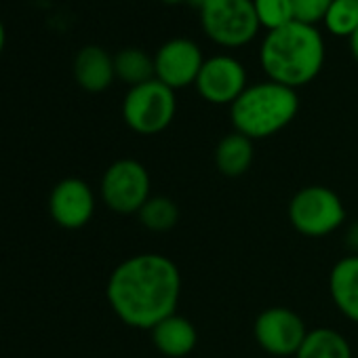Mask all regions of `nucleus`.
Here are the masks:
<instances>
[{"instance_id":"obj_1","label":"nucleus","mask_w":358,"mask_h":358,"mask_svg":"<svg viewBox=\"0 0 358 358\" xmlns=\"http://www.w3.org/2000/svg\"><path fill=\"white\" fill-rule=\"evenodd\" d=\"M106 297L124 324L152 331L158 322L177 314L182 272L160 253L131 255L112 270Z\"/></svg>"},{"instance_id":"obj_2","label":"nucleus","mask_w":358,"mask_h":358,"mask_svg":"<svg viewBox=\"0 0 358 358\" xmlns=\"http://www.w3.org/2000/svg\"><path fill=\"white\" fill-rule=\"evenodd\" d=\"M259 59L272 83L297 89L312 83L322 70L324 43L314 26L291 22L268 32Z\"/></svg>"},{"instance_id":"obj_3","label":"nucleus","mask_w":358,"mask_h":358,"mask_svg":"<svg viewBox=\"0 0 358 358\" xmlns=\"http://www.w3.org/2000/svg\"><path fill=\"white\" fill-rule=\"evenodd\" d=\"M297 110L299 97L295 89L268 80L247 87L230 106V118L234 131L249 139H266L291 124Z\"/></svg>"},{"instance_id":"obj_4","label":"nucleus","mask_w":358,"mask_h":358,"mask_svg":"<svg viewBox=\"0 0 358 358\" xmlns=\"http://www.w3.org/2000/svg\"><path fill=\"white\" fill-rule=\"evenodd\" d=\"M175 110V91L156 78L139 87H131L122 101V118L127 127L139 135L162 133L173 122Z\"/></svg>"},{"instance_id":"obj_5","label":"nucleus","mask_w":358,"mask_h":358,"mask_svg":"<svg viewBox=\"0 0 358 358\" xmlns=\"http://www.w3.org/2000/svg\"><path fill=\"white\" fill-rule=\"evenodd\" d=\"M203 30L222 47H245L259 30L253 0H207L201 9Z\"/></svg>"},{"instance_id":"obj_6","label":"nucleus","mask_w":358,"mask_h":358,"mask_svg":"<svg viewBox=\"0 0 358 358\" xmlns=\"http://www.w3.org/2000/svg\"><path fill=\"white\" fill-rule=\"evenodd\" d=\"M289 222L299 234L320 238L335 232L345 222V209L331 188L308 186L291 199Z\"/></svg>"},{"instance_id":"obj_7","label":"nucleus","mask_w":358,"mask_h":358,"mask_svg":"<svg viewBox=\"0 0 358 358\" xmlns=\"http://www.w3.org/2000/svg\"><path fill=\"white\" fill-rule=\"evenodd\" d=\"M101 199L106 207L116 213H139L150 199L148 169L133 158L112 162L101 177Z\"/></svg>"},{"instance_id":"obj_8","label":"nucleus","mask_w":358,"mask_h":358,"mask_svg":"<svg viewBox=\"0 0 358 358\" xmlns=\"http://www.w3.org/2000/svg\"><path fill=\"white\" fill-rule=\"evenodd\" d=\"M253 333L259 348L266 350L268 354L295 356L308 335V329L297 312L282 306H274L264 310L255 318Z\"/></svg>"},{"instance_id":"obj_9","label":"nucleus","mask_w":358,"mask_h":358,"mask_svg":"<svg viewBox=\"0 0 358 358\" xmlns=\"http://www.w3.org/2000/svg\"><path fill=\"white\" fill-rule=\"evenodd\" d=\"M194 85L199 95L209 103L232 106L247 89V72L243 64L236 62L234 57L215 55L211 59H205Z\"/></svg>"},{"instance_id":"obj_10","label":"nucleus","mask_w":358,"mask_h":358,"mask_svg":"<svg viewBox=\"0 0 358 358\" xmlns=\"http://www.w3.org/2000/svg\"><path fill=\"white\" fill-rule=\"evenodd\" d=\"M203 64L205 59L196 43L188 38H173L164 43L154 57L156 80L173 91L184 89L196 83Z\"/></svg>"},{"instance_id":"obj_11","label":"nucleus","mask_w":358,"mask_h":358,"mask_svg":"<svg viewBox=\"0 0 358 358\" xmlns=\"http://www.w3.org/2000/svg\"><path fill=\"white\" fill-rule=\"evenodd\" d=\"M49 211L53 222L66 230L85 228L95 213V194L78 177L62 179L49 196Z\"/></svg>"},{"instance_id":"obj_12","label":"nucleus","mask_w":358,"mask_h":358,"mask_svg":"<svg viewBox=\"0 0 358 358\" xmlns=\"http://www.w3.org/2000/svg\"><path fill=\"white\" fill-rule=\"evenodd\" d=\"M152 343L154 348L169 358H184L188 356L199 341L196 327L179 314H173L158 322L152 331Z\"/></svg>"},{"instance_id":"obj_13","label":"nucleus","mask_w":358,"mask_h":358,"mask_svg":"<svg viewBox=\"0 0 358 358\" xmlns=\"http://www.w3.org/2000/svg\"><path fill=\"white\" fill-rule=\"evenodd\" d=\"M329 291L335 308L352 322H358V255L352 253L333 266Z\"/></svg>"},{"instance_id":"obj_14","label":"nucleus","mask_w":358,"mask_h":358,"mask_svg":"<svg viewBox=\"0 0 358 358\" xmlns=\"http://www.w3.org/2000/svg\"><path fill=\"white\" fill-rule=\"evenodd\" d=\"M74 78L85 91L101 93L116 78L114 59L101 47L89 45L80 49V53L74 59Z\"/></svg>"},{"instance_id":"obj_15","label":"nucleus","mask_w":358,"mask_h":358,"mask_svg":"<svg viewBox=\"0 0 358 358\" xmlns=\"http://www.w3.org/2000/svg\"><path fill=\"white\" fill-rule=\"evenodd\" d=\"M253 158H255L253 139H249L238 131L228 133L224 139H220L215 148V166L226 177L245 175L251 169Z\"/></svg>"},{"instance_id":"obj_16","label":"nucleus","mask_w":358,"mask_h":358,"mask_svg":"<svg viewBox=\"0 0 358 358\" xmlns=\"http://www.w3.org/2000/svg\"><path fill=\"white\" fill-rule=\"evenodd\" d=\"M295 358H352V348L339 331L322 327L308 331Z\"/></svg>"},{"instance_id":"obj_17","label":"nucleus","mask_w":358,"mask_h":358,"mask_svg":"<svg viewBox=\"0 0 358 358\" xmlns=\"http://www.w3.org/2000/svg\"><path fill=\"white\" fill-rule=\"evenodd\" d=\"M114 72L116 78L131 87H139L156 78L154 59L141 49H124L114 57Z\"/></svg>"},{"instance_id":"obj_18","label":"nucleus","mask_w":358,"mask_h":358,"mask_svg":"<svg viewBox=\"0 0 358 358\" xmlns=\"http://www.w3.org/2000/svg\"><path fill=\"white\" fill-rule=\"evenodd\" d=\"M137 215L141 226L150 232H169L179 222V209L166 196H150Z\"/></svg>"},{"instance_id":"obj_19","label":"nucleus","mask_w":358,"mask_h":358,"mask_svg":"<svg viewBox=\"0 0 358 358\" xmlns=\"http://www.w3.org/2000/svg\"><path fill=\"white\" fill-rule=\"evenodd\" d=\"M324 26L335 36H352L358 28L356 0H333V5L324 17Z\"/></svg>"},{"instance_id":"obj_20","label":"nucleus","mask_w":358,"mask_h":358,"mask_svg":"<svg viewBox=\"0 0 358 358\" xmlns=\"http://www.w3.org/2000/svg\"><path fill=\"white\" fill-rule=\"evenodd\" d=\"M253 5L259 26H266L268 30H278L295 22L291 0H253Z\"/></svg>"},{"instance_id":"obj_21","label":"nucleus","mask_w":358,"mask_h":358,"mask_svg":"<svg viewBox=\"0 0 358 358\" xmlns=\"http://www.w3.org/2000/svg\"><path fill=\"white\" fill-rule=\"evenodd\" d=\"M291 3H293L295 22L314 26L318 22H324L333 0H291Z\"/></svg>"},{"instance_id":"obj_22","label":"nucleus","mask_w":358,"mask_h":358,"mask_svg":"<svg viewBox=\"0 0 358 358\" xmlns=\"http://www.w3.org/2000/svg\"><path fill=\"white\" fill-rule=\"evenodd\" d=\"M348 245L354 251V255H358V224L348 232Z\"/></svg>"},{"instance_id":"obj_23","label":"nucleus","mask_w":358,"mask_h":358,"mask_svg":"<svg viewBox=\"0 0 358 358\" xmlns=\"http://www.w3.org/2000/svg\"><path fill=\"white\" fill-rule=\"evenodd\" d=\"M350 49H352V55H354L356 62H358V28H356V32L350 36Z\"/></svg>"},{"instance_id":"obj_24","label":"nucleus","mask_w":358,"mask_h":358,"mask_svg":"<svg viewBox=\"0 0 358 358\" xmlns=\"http://www.w3.org/2000/svg\"><path fill=\"white\" fill-rule=\"evenodd\" d=\"M5 41H7V34H5V26L0 24V53H3V49H5Z\"/></svg>"},{"instance_id":"obj_25","label":"nucleus","mask_w":358,"mask_h":358,"mask_svg":"<svg viewBox=\"0 0 358 358\" xmlns=\"http://www.w3.org/2000/svg\"><path fill=\"white\" fill-rule=\"evenodd\" d=\"M188 3H190L192 7H199V9H203V5L207 3V0H188Z\"/></svg>"},{"instance_id":"obj_26","label":"nucleus","mask_w":358,"mask_h":358,"mask_svg":"<svg viewBox=\"0 0 358 358\" xmlns=\"http://www.w3.org/2000/svg\"><path fill=\"white\" fill-rule=\"evenodd\" d=\"M162 3H166V5H179V3H184V0H162Z\"/></svg>"},{"instance_id":"obj_27","label":"nucleus","mask_w":358,"mask_h":358,"mask_svg":"<svg viewBox=\"0 0 358 358\" xmlns=\"http://www.w3.org/2000/svg\"><path fill=\"white\" fill-rule=\"evenodd\" d=\"M356 3H358V0H356Z\"/></svg>"}]
</instances>
